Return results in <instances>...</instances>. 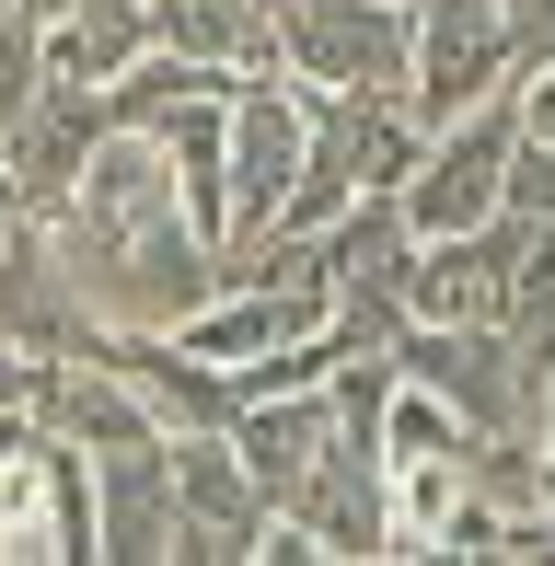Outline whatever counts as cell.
Returning <instances> with one entry per match:
<instances>
[{
	"label": "cell",
	"instance_id": "cell-1",
	"mask_svg": "<svg viewBox=\"0 0 555 566\" xmlns=\"http://www.w3.org/2000/svg\"><path fill=\"white\" fill-rule=\"evenodd\" d=\"M46 231H59V266L93 301V324H186L220 290L209 231L186 220L150 127H105L70 174V197L46 209Z\"/></svg>",
	"mask_w": 555,
	"mask_h": 566
},
{
	"label": "cell",
	"instance_id": "cell-2",
	"mask_svg": "<svg viewBox=\"0 0 555 566\" xmlns=\"http://www.w3.org/2000/svg\"><path fill=\"white\" fill-rule=\"evenodd\" d=\"M417 139H428V127L406 116V93H313L301 174H290V197H278V220L324 231L347 197H394V186H406V163H417ZM255 231H266V220H255Z\"/></svg>",
	"mask_w": 555,
	"mask_h": 566
},
{
	"label": "cell",
	"instance_id": "cell-3",
	"mask_svg": "<svg viewBox=\"0 0 555 566\" xmlns=\"http://www.w3.org/2000/svg\"><path fill=\"white\" fill-rule=\"evenodd\" d=\"M417 12L406 0H278V70L301 93H406Z\"/></svg>",
	"mask_w": 555,
	"mask_h": 566
},
{
	"label": "cell",
	"instance_id": "cell-4",
	"mask_svg": "<svg viewBox=\"0 0 555 566\" xmlns=\"http://www.w3.org/2000/svg\"><path fill=\"white\" fill-rule=\"evenodd\" d=\"M93 555V462L70 440L0 451V566H82Z\"/></svg>",
	"mask_w": 555,
	"mask_h": 566
},
{
	"label": "cell",
	"instance_id": "cell-5",
	"mask_svg": "<svg viewBox=\"0 0 555 566\" xmlns=\"http://www.w3.org/2000/svg\"><path fill=\"white\" fill-rule=\"evenodd\" d=\"M521 243H533L521 209H486L463 231H417V254H406V324H498V313H510Z\"/></svg>",
	"mask_w": 555,
	"mask_h": 566
},
{
	"label": "cell",
	"instance_id": "cell-6",
	"mask_svg": "<svg viewBox=\"0 0 555 566\" xmlns=\"http://www.w3.org/2000/svg\"><path fill=\"white\" fill-rule=\"evenodd\" d=\"M93 358H105V370L139 394V417L163 428V440H197V428H232V417H243V370L197 358L174 324H105V336H93Z\"/></svg>",
	"mask_w": 555,
	"mask_h": 566
},
{
	"label": "cell",
	"instance_id": "cell-7",
	"mask_svg": "<svg viewBox=\"0 0 555 566\" xmlns=\"http://www.w3.org/2000/svg\"><path fill=\"white\" fill-rule=\"evenodd\" d=\"M255 544H266V497L243 474L232 428L174 440V566H255Z\"/></svg>",
	"mask_w": 555,
	"mask_h": 566
},
{
	"label": "cell",
	"instance_id": "cell-8",
	"mask_svg": "<svg viewBox=\"0 0 555 566\" xmlns=\"http://www.w3.org/2000/svg\"><path fill=\"white\" fill-rule=\"evenodd\" d=\"M105 139V93L82 82H35L0 127V220H46L70 197V174H82V150Z\"/></svg>",
	"mask_w": 555,
	"mask_h": 566
},
{
	"label": "cell",
	"instance_id": "cell-9",
	"mask_svg": "<svg viewBox=\"0 0 555 566\" xmlns=\"http://www.w3.org/2000/svg\"><path fill=\"white\" fill-rule=\"evenodd\" d=\"M93 462V555L105 566H174V440H116Z\"/></svg>",
	"mask_w": 555,
	"mask_h": 566
},
{
	"label": "cell",
	"instance_id": "cell-10",
	"mask_svg": "<svg viewBox=\"0 0 555 566\" xmlns=\"http://www.w3.org/2000/svg\"><path fill=\"white\" fill-rule=\"evenodd\" d=\"M0 336H12L23 358H70V347L105 336V324H93V301L70 290L59 231H46V220H0Z\"/></svg>",
	"mask_w": 555,
	"mask_h": 566
},
{
	"label": "cell",
	"instance_id": "cell-11",
	"mask_svg": "<svg viewBox=\"0 0 555 566\" xmlns=\"http://www.w3.org/2000/svg\"><path fill=\"white\" fill-rule=\"evenodd\" d=\"M23 417H35L46 440H70V451H116V440H150L139 394H128V381H116L93 347H70V358H35V381H23Z\"/></svg>",
	"mask_w": 555,
	"mask_h": 566
},
{
	"label": "cell",
	"instance_id": "cell-12",
	"mask_svg": "<svg viewBox=\"0 0 555 566\" xmlns=\"http://www.w3.org/2000/svg\"><path fill=\"white\" fill-rule=\"evenodd\" d=\"M150 46L209 70H278V0H150Z\"/></svg>",
	"mask_w": 555,
	"mask_h": 566
},
{
	"label": "cell",
	"instance_id": "cell-13",
	"mask_svg": "<svg viewBox=\"0 0 555 566\" xmlns=\"http://www.w3.org/2000/svg\"><path fill=\"white\" fill-rule=\"evenodd\" d=\"M35 46H46V82H82V93H105L116 70L150 46V0H70L59 23H35Z\"/></svg>",
	"mask_w": 555,
	"mask_h": 566
},
{
	"label": "cell",
	"instance_id": "cell-14",
	"mask_svg": "<svg viewBox=\"0 0 555 566\" xmlns=\"http://www.w3.org/2000/svg\"><path fill=\"white\" fill-rule=\"evenodd\" d=\"M406 254H417V220L394 209V197H347V209L324 220V277H336V290L406 301Z\"/></svg>",
	"mask_w": 555,
	"mask_h": 566
},
{
	"label": "cell",
	"instance_id": "cell-15",
	"mask_svg": "<svg viewBox=\"0 0 555 566\" xmlns=\"http://www.w3.org/2000/svg\"><path fill=\"white\" fill-rule=\"evenodd\" d=\"M498 209L555 220V59H544V70H521V116H510V186H498Z\"/></svg>",
	"mask_w": 555,
	"mask_h": 566
},
{
	"label": "cell",
	"instance_id": "cell-16",
	"mask_svg": "<svg viewBox=\"0 0 555 566\" xmlns=\"http://www.w3.org/2000/svg\"><path fill=\"white\" fill-rule=\"evenodd\" d=\"M544 544H555V462H544Z\"/></svg>",
	"mask_w": 555,
	"mask_h": 566
},
{
	"label": "cell",
	"instance_id": "cell-17",
	"mask_svg": "<svg viewBox=\"0 0 555 566\" xmlns=\"http://www.w3.org/2000/svg\"><path fill=\"white\" fill-rule=\"evenodd\" d=\"M23 12H35V23H59V12H70V0H23Z\"/></svg>",
	"mask_w": 555,
	"mask_h": 566
},
{
	"label": "cell",
	"instance_id": "cell-18",
	"mask_svg": "<svg viewBox=\"0 0 555 566\" xmlns=\"http://www.w3.org/2000/svg\"><path fill=\"white\" fill-rule=\"evenodd\" d=\"M406 12H417V0H406Z\"/></svg>",
	"mask_w": 555,
	"mask_h": 566
}]
</instances>
